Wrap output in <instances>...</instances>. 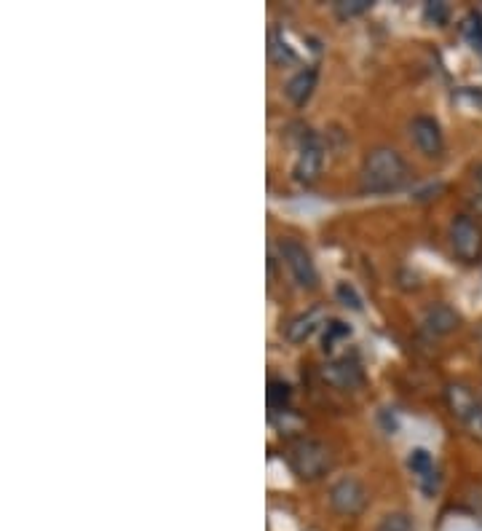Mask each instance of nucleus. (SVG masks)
Here are the masks:
<instances>
[{
	"label": "nucleus",
	"mask_w": 482,
	"mask_h": 531,
	"mask_svg": "<svg viewBox=\"0 0 482 531\" xmlns=\"http://www.w3.org/2000/svg\"><path fill=\"white\" fill-rule=\"evenodd\" d=\"M445 403H448L450 413L456 416L458 422H464V416L472 411L474 405L480 403L474 392L466 384H458V381H450L448 387H445Z\"/></svg>",
	"instance_id": "nucleus-13"
},
{
	"label": "nucleus",
	"mask_w": 482,
	"mask_h": 531,
	"mask_svg": "<svg viewBox=\"0 0 482 531\" xmlns=\"http://www.w3.org/2000/svg\"><path fill=\"white\" fill-rule=\"evenodd\" d=\"M322 379L335 389H357L365 384V371L362 365L349 360V357H338L322 368Z\"/></svg>",
	"instance_id": "nucleus-8"
},
{
	"label": "nucleus",
	"mask_w": 482,
	"mask_h": 531,
	"mask_svg": "<svg viewBox=\"0 0 482 531\" xmlns=\"http://www.w3.org/2000/svg\"><path fill=\"white\" fill-rule=\"evenodd\" d=\"M325 153V140L316 132L303 135L298 148V161H295V180L300 186H314L319 180L322 167H325Z\"/></svg>",
	"instance_id": "nucleus-5"
},
{
	"label": "nucleus",
	"mask_w": 482,
	"mask_h": 531,
	"mask_svg": "<svg viewBox=\"0 0 482 531\" xmlns=\"http://www.w3.org/2000/svg\"><path fill=\"white\" fill-rule=\"evenodd\" d=\"M461 33L474 49H482V14H477V11L466 14L464 22H461Z\"/></svg>",
	"instance_id": "nucleus-15"
},
{
	"label": "nucleus",
	"mask_w": 482,
	"mask_h": 531,
	"mask_svg": "<svg viewBox=\"0 0 482 531\" xmlns=\"http://www.w3.org/2000/svg\"><path fill=\"white\" fill-rule=\"evenodd\" d=\"M424 17H426V22L442 27L445 22H448V6H445V3H426Z\"/></svg>",
	"instance_id": "nucleus-21"
},
{
	"label": "nucleus",
	"mask_w": 482,
	"mask_h": 531,
	"mask_svg": "<svg viewBox=\"0 0 482 531\" xmlns=\"http://www.w3.org/2000/svg\"><path fill=\"white\" fill-rule=\"evenodd\" d=\"M450 250L466 266L482 261V226L469 215H456L448 228Z\"/></svg>",
	"instance_id": "nucleus-3"
},
{
	"label": "nucleus",
	"mask_w": 482,
	"mask_h": 531,
	"mask_svg": "<svg viewBox=\"0 0 482 531\" xmlns=\"http://www.w3.org/2000/svg\"><path fill=\"white\" fill-rule=\"evenodd\" d=\"M466 427V432L472 435L474 440H480L482 443V400L477 405H474L472 411L466 413L464 416V422H461Z\"/></svg>",
	"instance_id": "nucleus-18"
},
{
	"label": "nucleus",
	"mask_w": 482,
	"mask_h": 531,
	"mask_svg": "<svg viewBox=\"0 0 482 531\" xmlns=\"http://www.w3.org/2000/svg\"><path fill=\"white\" fill-rule=\"evenodd\" d=\"M474 183H477V186H480V191H482V164L474 169Z\"/></svg>",
	"instance_id": "nucleus-22"
},
{
	"label": "nucleus",
	"mask_w": 482,
	"mask_h": 531,
	"mask_svg": "<svg viewBox=\"0 0 482 531\" xmlns=\"http://www.w3.org/2000/svg\"><path fill=\"white\" fill-rule=\"evenodd\" d=\"M373 9V0H338L335 3V14L341 19H351L365 14V11Z\"/></svg>",
	"instance_id": "nucleus-17"
},
{
	"label": "nucleus",
	"mask_w": 482,
	"mask_h": 531,
	"mask_svg": "<svg viewBox=\"0 0 482 531\" xmlns=\"http://www.w3.org/2000/svg\"><path fill=\"white\" fill-rule=\"evenodd\" d=\"M375 531H416V523L408 513H389L383 515V521L378 523Z\"/></svg>",
	"instance_id": "nucleus-16"
},
{
	"label": "nucleus",
	"mask_w": 482,
	"mask_h": 531,
	"mask_svg": "<svg viewBox=\"0 0 482 531\" xmlns=\"http://www.w3.org/2000/svg\"><path fill=\"white\" fill-rule=\"evenodd\" d=\"M276 250H279V258H282L284 266L290 269L292 279L298 282V287L314 290L316 282H319V271H316V263L314 258H311V253L306 250V245L298 242V239H292V236H284V239H279Z\"/></svg>",
	"instance_id": "nucleus-4"
},
{
	"label": "nucleus",
	"mask_w": 482,
	"mask_h": 531,
	"mask_svg": "<svg viewBox=\"0 0 482 531\" xmlns=\"http://www.w3.org/2000/svg\"><path fill=\"white\" fill-rule=\"evenodd\" d=\"M362 191L365 194H391L410 180V167L405 156L394 148H373L362 161Z\"/></svg>",
	"instance_id": "nucleus-1"
},
{
	"label": "nucleus",
	"mask_w": 482,
	"mask_h": 531,
	"mask_svg": "<svg viewBox=\"0 0 482 531\" xmlns=\"http://www.w3.org/2000/svg\"><path fill=\"white\" fill-rule=\"evenodd\" d=\"M316 78H319V70L316 68H303L290 78V84H287L284 92H287V100H290L295 108H306L311 94H314L316 89Z\"/></svg>",
	"instance_id": "nucleus-10"
},
{
	"label": "nucleus",
	"mask_w": 482,
	"mask_h": 531,
	"mask_svg": "<svg viewBox=\"0 0 482 531\" xmlns=\"http://www.w3.org/2000/svg\"><path fill=\"white\" fill-rule=\"evenodd\" d=\"M287 464L300 481L314 483L333 470V451L322 440L298 438L287 448Z\"/></svg>",
	"instance_id": "nucleus-2"
},
{
	"label": "nucleus",
	"mask_w": 482,
	"mask_h": 531,
	"mask_svg": "<svg viewBox=\"0 0 482 531\" xmlns=\"http://www.w3.org/2000/svg\"><path fill=\"white\" fill-rule=\"evenodd\" d=\"M349 336H351V328L346 325V322L330 320V325L325 322V349L327 346H333L335 341H341V338H349Z\"/></svg>",
	"instance_id": "nucleus-19"
},
{
	"label": "nucleus",
	"mask_w": 482,
	"mask_h": 531,
	"mask_svg": "<svg viewBox=\"0 0 482 531\" xmlns=\"http://www.w3.org/2000/svg\"><path fill=\"white\" fill-rule=\"evenodd\" d=\"M410 137L413 143L424 156L429 159H440L445 153V137H442V129L437 124V118L432 116H416L410 121Z\"/></svg>",
	"instance_id": "nucleus-7"
},
{
	"label": "nucleus",
	"mask_w": 482,
	"mask_h": 531,
	"mask_svg": "<svg viewBox=\"0 0 482 531\" xmlns=\"http://www.w3.org/2000/svg\"><path fill=\"white\" fill-rule=\"evenodd\" d=\"M335 295L341 298V304L343 306H351V309H362V298L357 295V290L349 285V282H341V285L335 287Z\"/></svg>",
	"instance_id": "nucleus-20"
},
{
	"label": "nucleus",
	"mask_w": 482,
	"mask_h": 531,
	"mask_svg": "<svg viewBox=\"0 0 482 531\" xmlns=\"http://www.w3.org/2000/svg\"><path fill=\"white\" fill-rule=\"evenodd\" d=\"M421 328L434 338L450 336L453 330L461 328V314L448 304H434L429 306L424 312V317H421Z\"/></svg>",
	"instance_id": "nucleus-9"
},
{
	"label": "nucleus",
	"mask_w": 482,
	"mask_h": 531,
	"mask_svg": "<svg viewBox=\"0 0 482 531\" xmlns=\"http://www.w3.org/2000/svg\"><path fill=\"white\" fill-rule=\"evenodd\" d=\"M319 325H322V312H319V309H311V312L292 317V320L284 325V338H287L290 344H303L306 338L314 336Z\"/></svg>",
	"instance_id": "nucleus-12"
},
{
	"label": "nucleus",
	"mask_w": 482,
	"mask_h": 531,
	"mask_svg": "<svg viewBox=\"0 0 482 531\" xmlns=\"http://www.w3.org/2000/svg\"><path fill=\"white\" fill-rule=\"evenodd\" d=\"M330 505L338 515H359L367 507V489L365 483L357 478H341L338 483H333L330 489Z\"/></svg>",
	"instance_id": "nucleus-6"
},
{
	"label": "nucleus",
	"mask_w": 482,
	"mask_h": 531,
	"mask_svg": "<svg viewBox=\"0 0 482 531\" xmlns=\"http://www.w3.org/2000/svg\"><path fill=\"white\" fill-rule=\"evenodd\" d=\"M408 467L418 478V483H421V489H424L426 494H434V489H437V467H434L432 454H429L426 448L410 451Z\"/></svg>",
	"instance_id": "nucleus-11"
},
{
	"label": "nucleus",
	"mask_w": 482,
	"mask_h": 531,
	"mask_svg": "<svg viewBox=\"0 0 482 531\" xmlns=\"http://www.w3.org/2000/svg\"><path fill=\"white\" fill-rule=\"evenodd\" d=\"M292 400V387L284 379L268 381V405L274 413H287Z\"/></svg>",
	"instance_id": "nucleus-14"
}]
</instances>
